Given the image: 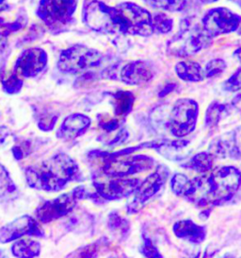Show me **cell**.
I'll use <instances>...</instances> for the list:
<instances>
[{"label":"cell","instance_id":"18","mask_svg":"<svg viewBox=\"0 0 241 258\" xmlns=\"http://www.w3.org/2000/svg\"><path fill=\"white\" fill-rule=\"evenodd\" d=\"M173 232L176 237L192 244H200L206 238V228L196 224L191 220H183L175 222Z\"/></svg>","mask_w":241,"mask_h":258},{"label":"cell","instance_id":"31","mask_svg":"<svg viewBox=\"0 0 241 258\" xmlns=\"http://www.w3.org/2000/svg\"><path fill=\"white\" fill-rule=\"evenodd\" d=\"M223 89L228 92L241 90V67L223 84Z\"/></svg>","mask_w":241,"mask_h":258},{"label":"cell","instance_id":"42","mask_svg":"<svg viewBox=\"0 0 241 258\" xmlns=\"http://www.w3.org/2000/svg\"><path fill=\"white\" fill-rule=\"evenodd\" d=\"M235 1V3L239 6V7H241V0H234Z\"/></svg>","mask_w":241,"mask_h":258},{"label":"cell","instance_id":"35","mask_svg":"<svg viewBox=\"0 0 241 258\" xmlns=\"http://www.w3.org/2000/svg\"><path fill=\"white\" fill-rule=\"evenodd\" d=\"M128 138V133L126 130H122L119 135L116 136V137L113 139L112 141L110 142L111 145H120L123 144L124 142L127 141V139Z\"/></svg>","mask_w":241,"mask_h":258},{"label":"cell","instance_id":"8","mask_svg":"<svg viewBox=\"0 0 241 258\" xmlns=\"http://www.w3.org/2000/svg\"><path fill=\"white\" fill-rule=\"evenodd\" d=\"M78 5V0H40L38 17L44 23L58 30L70 23Z\"/></svg>","mask_w":241,"mask_h":258},{"label":"cell","instance_id":"39","mask_svg":"<svg viewBox=\"0 0 241 258\" xmlns=\"http://www.w3.org/2000/svg\"><path fill=\"white\" fill-rule=\"evenodd\" d=\"M233 106L241 114V94L237 95L232 101Z\"/></svg>","mask_w":241,"mask_h":258},{"label":"cell","instance_id":"16","mask_svg":"<svg viewBox=\"0 0 241 258\" xmlns=\"http://www.w3.org/2000/svg\"><path fill=\"white\" fill-rule=\"evenodd\" d=\"M155 77V70L148 61H133L127 63L120 70V79L128 85H143Z\"/></svg>","mask_w":241,"mask_h":258},{"label":"cell","instance_id":"29","mask_svg":"<svg viewBox=\"0 0 241 258\" xmlns=\"http://www.w3.org/2000/svg\"><path fill=\"white\" fill-rule=\"evenodd\" d=\"M226 62L222 59H213L207 62L203 70L205 78H215L221 75L226 69Z\"/></svg>","mask_w":241,"mask_h":258},{"label":"cell","instance_id":"33","mask_svg":"<svg viewBox=\"0 0 241 258\" xmlns=\"http://www.w3.org/2000/svg\"><path fill=\"white\" fill-rule=\"evenodd\" d=\"M100 127L108 133H111L119 127V121L114 118H108V119L102 118L100 120Z\"/></svg>","mask_w":241,"mask_h":258},{"label":"cell","instance_id":"9","mask_svg":"<svg viewBox=\"0 0 241 258\" xmlns=\"http://www.w3.org/2000/svg\"><path fill=\"white\" fill-rule=\"evenodd\" d=\"M199 116V105L193 99L183 98L178 99L172 110L169 129L173 137H187L196 128Z\"/></svg>","mask_w":241,"mask_h":258},{"label":"cell","instance_id":"14","mask_svg":"<svg viewBox=\"0 0 241 258\" xmlns=\"http://www.w3.org/2000/svg\"><path fill=\"white\" fill-rule=\"evenodd\" d=\"M140 183L141 181L139 179L117 178V180L107 182L95 181L93 182V186L99 197L106 201H115L134 194Z\"/></svg>","mask_w":241,"mask_h":258},{"label":"cell","instance_id":"15","mask_svg":"<svg viewBox=\"0 0 241 258\" xmlns=\"http://www.w3.org/2000/svg\"><path fill=\"white\" fill-rule=\"evenodd\" d=\"M210 153L219 159H241V126L215 139L209 146Z\"/></svg>","mask_w":241,"mask_h":258},{"label":"cell","instance_id":"28","mask_svg":"<svg viewBox=\"0 0 241 258\" xmlns=\"http://www.w3.org/2000/svg\"><path fill=\"white\" fill-rule=\"evenodd\" d=\"M16 191L15 182L12 180L7 169L0 164V198H5Z\"/></svg>","mask_w":241,"mask_h":258},{"label":"cell","instance_id":"43","mask_svg":"<svg viewBox=\"0 0 241 258\" xmlns=\"http://www.w3.org/2000/svg\"><path fill=\"white\" fill-rule=\"evenodd\" d=\"M4 1H5V0H0V5H1V4H2Z\"/></svg>","mask_w":241,"mask_h":258},{"label":"cell","instance_id":"25","mask_svg":"<svg viewBox=\"0 0 241 258\" xmlns=\"http://www.w3.org/2000/svg\"><path fill=\"white\" fill-rule=\"evenodd\" d=\"M153 28L160 34H167L173 30V19L164 13H157L153 16Z\"/></svg>","mask_w":241,"mask_h":258},{"label":"cell","instance_id":"4","mask_svg":"<svg viewBox=\"0 0 241 258\" xmlns=\"http://www.w3.org/2000/svg\"><path fill=\"white\" fill-rule=\"evenodd\" d=\"M211 39L203 29L193 26L188 20H183L179 32L168 42L167 51L174 57L188 58L208 46Z\"/></svg>","mask_w":241,"mask_h":258},{"label":"cell","instance_id":"5","mask_svg":"<svg viewBox=\"0 0 241 258\" xmlns=\"http://www.w3.org/2000/svg\"><path fill=\"white\" fill-rule=\"evenodd\" d=\"M102 61L103 55L96 49L83 45H75L60 53L58 68L64 74L78 75L97 69Z\"/></svg>","mask_w":241,"mask_h":258},{"label":"cell","instance_id":"6","mask_svg":"<svg viewBox=\"0 0 241 258\" xmlns=\"http://www.w3.org/2000/svg\"><path fill=\"white\" fill-rule=\"evenodd\" d=\"M103 172L111 178H125L129 175L147 171L154 167L155 161L146 155L128 156V154H105Z\"/></svg>","mask_w":241,"mask_h":258},{"label":"cell","instance_id":"30","mask_svg":"<svg viewBox=\"0 0 241 258\" xmlns=\"http://www.w3.org/2000/svg\"><path fill=\"white\" fill-rule=\"evenodd\" d=\"M2 86H3V90L8 94H12V95L17 94L22 89L23 80L21 77L18 76L14 72L11 76L3 80Z\"/></svg>","mask_w":241,"mask_h":258},{"label":"cell","instance_id":"44","mask_svg":"<svg viewBox=\"0 0 241 258\" xmlns=\"http://www.w3.org/2000/svg\"><path fill=\"white\" fill-rule=\"evenodd\" d=\"M1 36H2V34H1V32H0V38H1Z\"/></svg>","mask_w":241,"mask_h":258},{"label":"cell","instance_id":"27","mask_svg":"<svg viewBox=\"0 0 241 258\" xmlns=\"http://www.w3.org/2000/svg\"><path fill=\"white\" fill-rule=\"evenodd\" d=\"M108 228L120 236H125L129 231V222L122 218L118 213L113 212L108 216Z\"/></svg>","mask_w":241,"mask_h":258},{"label":"cell","instance_id":"13","mask_svg":"<svg viewBox=\"0 0 241 258\" xmlns=\"http://www.w3.org/2000/svg\"><path fill=\"white\" fill-rule=\"evenodd\" d=\"M25 235H43L36 220L28 215L22 216L0 228V243L2 244L15 241Z\"/></svg>","mask_w":241,"mask_h":258},{"label":"cell","instance_id":"32","mask_svg":"<svg viewBox=\"0 0 241 258\" xmlns=\"http://www.w3.org/2000/svg\"><path fill=\"white\" fill-rule=\"evenodd\" d=\"M141 252L146 257H162V254L158 251L157 247L148 237L144 238V242L141 249Z\"/></svg>","mask_w":241,"mask_h":258},{"label":"cell","instance_id":"2","mask_svg":"<svg viewBox=\"0 0 241 258\" xmlns=\"http://www.w3.org/2000/svg\"><path fill=\"white\" fill-rule=\"evenodd\" d=\"M154 32L153 16L146 9L129 1L109 7L108 34L148 37Z\"/></svg>","mask_w":241,"mask_h":258},{"label":"cell","instance_id":"40","mask_svg":"<svg viewBox=\"0 0 241 258\" xmlns=\"http://www.w3.org/2000/svg\"><path fill=\"white\" fill-rule=\"evenodd\" d=\"M233 58L241 63V46L238 47L233 54Z\"/></svg>","mask_w":241,"mask_h":258},{"label":"cell","instance_id":"20","mask_svg":"<svg viewBox=\"0 0 241 258\" xmlns=\"http://www.w3.org/2000/svg\"><path fill=\"white\" fill-rule=\"evenodd\" d=\"M215 157L210 152H199L188 160L183 167L193 170L200 174H205L213 169Z\"/></svg>","mask_w":241,"mask_h":258},{"label":"cell","instance_id":"12","mask_svg":"<svg viewBox=\"0 0 241 258\" xmlns=\"http://www.w3.org/2000/svg\"><path fill=\"white\" fill-rule=\"evenodd\" d=\"M48 56L43 48L30 47L19 55L14 72L23 78H34L45 69Z\"/></svg>","mask_w":241,"mask_h":258},{"label":"cell","instance_id":"17","mask_svg":"<svg viewBox=\"0 0 241 258\" xmlns=\"http://www.w3.org/2000/svg\"><path fill=\"white\" fill-rule=\"evenodd\" d=\"M90 118L82 114H73L67 116L56 133V137L64 141L74 140L87 132L90 126Z\"/></svg>","mask_w":241,"mask_h":258},{"label":"cell","instance_id":"37","mask_svg":"<svg viewBox=\"0 0 241 258\" xmlns=\"http://www.w3.org/2000/svg\"><path fill=\"white\" fill-rule=\"evenodd\" d=\"M10 135V131L6 126H0V146L5 143L7 137Z\"/></svg>","mask_w":241,"mask_h":258},{"label":"cell","instance_id":"26","mask_svg":"<svg viewBox=\"0 0 241 258\" xmlns=\"http://www.w3.org/2000/svg\"><path fill=\"white\" fill-rule=\"evenodd\" d=\"M189 185H190V179H188L187 175L182 174V173H176L173 175L171 181V187L176 196L185 197L188 193Z\"/></svg>","mask_w":241,"mask_h":258},{"label":"cell","instance_id":"41","mask_svg":"<svg viewBox=\"0 0 241 258\" xmlns=\"http://www.w3.org/2000/svg\"><path fill=\"white\" fill-rule=\"evenodd\" d=\"M202 1L205 4H212V3H216L218 0H202Z\"/></svg>","mask_w":241,"mask_h":258},{"label":"cell","instance_id":"21","mask_svg":"<svg viewBox=\"0 0 241 258\" xmlns=\"http://www.w3.org/2000/svg\"><path fill=\"white\" fill-rule=\"evenodd\" d=\"M229 113H230V109L227 104H223L218 101L212 102L205 112V116H204L205 126L209 129L217 127L218 123L226 117Z\"/></svg>","mask_w":241,"mask_h":258},{"label":"cell","instance_id":"10","mask_svg":"<svg viewBox=\"0 0 241 258\" xmlns=\"http://www.w3.org/2000/svg\"><path fill=\"white\" fill-rule=\"evenodd\" d=\"M202 23L203 31L214 38L236 31L240 26L241 16L229 9L213 8L204 15Z\"/></svg>","mask_w":241,"mask_h":258},{"label":"cell","instance_id":"38","mask_svg":"<svg viewBox=\"0 0 241 258\" xmlns=\"http://www.w3.org/2000/svg\"><path fill=\"white\" fill-rule=\"evenodd\" d=\"M13 153H14V155H15L16 160L22 159L23 157H24V155H25V153L23 152L22 148H21V147H18V146L14 147Z\"/></svg>","mask_w":241,"mask_h":258},{"label":"cell","instance_id":"1","mask_svg":"<svg viewBox=\"0 0 241 258\" xmlns=\"http://www.w3.org/2000/svg\"><path fill=\"white\" fill-rule=\"evenodd\" d=\"M79 167L65 153H58L49 159L26 169V179L30 187L46 192H57L75 180Z\"/></svg>","mask_w":241,"mask_h":258},{"label":"cell","instance_id":"24","mask_svg":"<svg viewBox=\"0 0 241 258\" xmlns=\"http://www.w3.org/2000/svg\"><path fill=\"white\" fill-rule=\"evenodd\" d=\"M152 8L161 9L172 13L181 12L187 6L186 0H143Z\"/></svg>","mask_w":241,"mask_h":258},{"label":"cell","instance_id":"34","mask_svg":"<svg viewBox=\"0 0 241 258\" xmlns=\"http://www.w3.org/2000/svg\"><path fill=\"white\" fill-rule=\"evenodd\" d=\"M57 119H58V117H56V116H54L52 118H49V119L44 118L39 124V127L41 128V130H44V131H51L54 128Z\"/></svg>","mask_w":241,"mask_h":258},{"label":"cell","instance_id":"23","mask_svg":"<svg viewBox=\"0 0 241 258\" xmlns=\"http://www.w3.org/2000/svg\"><path fill=\"white\" fill-rule=\"evenodd\" d=\"M113 99L114 113L116 115L123 117L131 112L135 98L131 92L120 90L116 93Z\"/></svg>","mask_w":241,"mask_h":258},{"label":"cell","instance_id":"3","mask_svg":"<svg viewBox=\"0 0 241 258\" xmlns=\"http://www.w3.org/2000/svg\"><path fill=\"white\" fill-rule=\"evenodd\" d=\"M206 181L211 206L223 205L239 189L240 170L233 166L218 167L209 176H206Z\"/></svg>","mask_w":241,"mask_h":258},{"label":"cell","instance_id":"22","mask_svg":"<svg viewBox=\"0 0 241 258\" xmlns=\"http://www.w3.org/2000/svg\"><path fill=\"white\" fill-rule=\"evenodd\" d=\"M12 252L16 257H35L41 252V245L32 239H20L12 246Z\"/></svg>","mask_w":241,"mask_h":258},{"label":"cell","instance_id":"19","mask_svg":"<svg viewBox=\"0 0 241 258\" xmlns=\"http://www.w3.org/2000/svg\"><path fill=\"white\" fill-rule=\"evenodd\" d=\"M175 72L182 81L189 83L202 82L205 78L203 69L197 61H179L175 66Z\"/></svg>","mask_w":241,"mask_h":258},{"label":"cell","instance_id":"36","mask_svg":"<svg viewBox=\"0 0 241 258\" xmlns=\"http://www.w3.org/2000/svg\"><path fill=\"white\" fill-rule=\"evenodd\" d=\"M176 87H177L176 84H166V86L163 88V89H162V91L159 93V97H160V98L165 97L167 95H169L170 93H172V92L174 91V90L176 89Z\"/></svg>","mask_w":241,"mask_h":258},{"label":"cell","instance_id":"7","mask_svg":"<svg viewBox=\"0 0 241 258\" xmlns=\"http://www.w3.org/2000/svg\"><path fill=\"white\" fill-rule=\"evenodd\" d=\"M89 193L84 186H78L73 191L62 194L58 198L47 201L40 205L36 210V218L42 223H48L67 216L75 209L79 200L86 199Z\"/></svg>","mask_w":241,"mask_h":258},{"label":"cell","instance_id":"11","mask_svg":"<svg viewBox=\"0 0 241 258\" xmlns=\"http://www.w3.org/2000/svg\"><path fill=\"white\" fill-rule=\"evenodd\" d=\"M170 170L164 166H158L156 170L149 175L143 182H141L134 192V199L128 205V212L135 214L143 209L146 202L154 197L164 185L169 178Z\"/></svg>","mask_w":241,"mask_h":258}]
</instances>
